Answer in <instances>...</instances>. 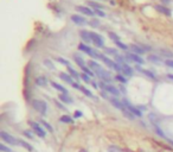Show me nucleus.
<instances>
[{"mask_svg":"<svg viewBox=\"0 0 173 152\" xmlns=\"http://www.w3.org/2000/svg\"><path fill=\"white\" fill-rule=\"evenodd\" d=\"M81 90H82V92H83V94H84V95H87L88 97H91V99H94V97H95L94 95H92V93L90 92L89 89H87V88L82 87V88H81Z\"/></svg>","mask_w":173,"mask_h":152,"instance_id":"nucleus-37","label":"nucleus"},{"mask_svg":"<svg viewBox=\"0 0 173 152\" xmlns=\"http://www.w3.org/2000/svg\"><path fill=\"white\" fill-rule=\"evenodd\" d=\"M148 118H149V120H151L152 122H154V124H155V125L159 122V119H158V116H156L155 114L151 113V114H149V115H148Z\"/></svg>","mask_w":173,"mask_h":152,"instance_id":"nucleus-39","label":"nucleus"},{"mask_svg":"<svg viewBox=\"0 0 173 152\" xmlns=\"http://www.w3.org/2000/svg\"><path fill=\"white\" fill-rule=\"evenodd\" d=\"M122 73H123V75H126V76H132L133 75V68L129 65L128 63H125V64H122Z\"/></svg>","mask_w":173,"mask_h":152,"instance_id":"nucleus-15","label":"nucleus"},{"mask_svg":"<svg viewBox=\"0 0 173 152\" xmlns=\"http://www.w3.org/2000/svg\"><path fill=\"white\" fill-rule=\"evenodd\" d=\"M56 104H57V106H58V107H59V108H61V109H64V106H63V104L61 103V102H57V101H56Z\"/></svg>","mask_w":173,"mask_h":152,"instance_id":"nucleus-55","label":"nucleus"},{"mask_svg":"<svg viewBox=\"0 0 173 152\" xmlns=\"http://www.w3.org/2000/svg\"><path fill=\"white\" fill-rule=\"evenodd\" d=\"M43 63H44V65H45V66H47V68H49V69H51V70H53V69H55V65H53V63H52V62L50 61V59L45 58Z\"/></svg>","mask_w":173,"mask_h":152,"instance_id":"nucleus-35","label":"nucleus"},{"mask_svg":"<svg viewBox=\"0 0 173 152\" xmlns=\"http://www.w3.org/2000/svg\"><path fill=\"white\" fill-rule=\"evenodd\" d=\"M91 39H92V43L95 44V46L97 48H103L104 46V39L101 35L96 32H91Z\"/></svg>","mask_w":173,"mask_h":152,"instance_id":"nucleus-8","label":"nucleus"},{"mask_svg":"<svg viewBox=\"0 0 173 152\" xmlns=\"http://www.w3.org/2000/svg\"><path fill=\"white\" fill-rule=\"evenodd\" d=\"M78 49H80L81 51L85 52L87 55H89V56L94 57V58H101V55L102 54H100L98 51H96V50L91 49L90 46H88L85 43H80V44H78Z\"/></svg>","mask_w":173,"mask_h":152,"instance_id":"nucleus-1","label":"nucleus"},{"mask_svg":"<svg viewBox=\"0 0 173 152\" xmlns=\"http://www.w3.org/2000/svg\"><path fill=\"white\" fill-rule=\"evenodd\" d=\"M95 74H96V75L98 76L100 78H102L104 82H110V81H111L110 73H109V71H107V70H104V69H101L100 71H96Z\"/></svg>","mask_w":173,"mask_h":152,"instance_id":"nucleus-10","label":"nucleus"},{"mask_svg":"<svg viewBox=\"0 0 173 152\" xmlns=\"http://www.w3.org/2000/svg\"><path fill=\"white\" fill-rule=\"evenodd\" d=\"M95 11V14H97V16H100V17H104L106 16V13H104L102 10H94Z\"/></svg>","mask_w":173,"mask_h":152,"instance_id":"nucleus-47","label":"nucleus"},{"mask_svg":"<svg viewBox=\"0 0 173 152\" xmlns=\"http://www.w3.org/2000/svg\"><path fill=\"white\" fill-rule=\"evenodd\" d=\"M81 69H82V70H83V73H85V74H87V75H89V76H94V75H95V73H94V71H91V70H90V69L88 68L87 65H85V66H83V68H81Z\"/></svg>","mask_w":173,"mask_h":152,"instance_id":"nucleus-40","label":"nucleus"},{"mask_svg":"<svg viewBox=\"0 0 173 152\" xmlns=\"http://www.w3.org/2000/svg\"><path fill=\"white\" fill-rule=\"evenodd\" d=\"M165 64L167 66H170V68H173V59H166Z\"/></svg>","mask_w":173,"mask_h":152,"instance_id":"nucleus-48","label":"nucleus"},{"mask_svg":"<svg viewBox=\"0 0 173 152\" xmlns=\"http://www.w3.org/2000/svg\"><path fill=\"white\" fill-rule=\"evenodd\" d=\"M80 37H81V39H82L83 42H85V43L92 42V39H91V32H89V31H87V30L80 31Z\"/></svg>","mask_w":173,"mask_h":152,"instance_id":"nucleus-12","label":"nucleus"},{"mask_svg":"<svg viewBox=\"0 0 173 152\" xmlns=\"http://www.w3.org/2000/svg\"><path fill=\"white\" fill-rule=\"evenodd\" d=\"M88 65L90 66L91 69H94V71L96 73V71H100L101 69H103L101 65H100L98 63H97L96 61H92V59H90V61H88Z\"/></svg>","mask_w":173,"mask_h":152,"instance_id":"nucleus-19","label":"nucleus"},{"mask_svg":"<svg viewBox=\"0 0 173 152\" xmlns=\"http://www.w3.org/2000/svg\"><path fill=\"white\" fill-rule=\"evenodd\" d=\"M155 131H156V133H158V134L160 135V137H162V138H166V135L164 134V132H162V131H161V128L159 127L158 125H155Z\"/></svg>","mask_w":173,"mask_h":152,"instance_id":"nucleus-43","label":"nucleus"},{"mask_svg":"<svg viewBox=\"0 0 173 152\" xmlns=\"http://www.w3.org/2000/svg\"><path fill=\"white\" fill-rule=\"evenodd\" d=\"M71 86H72V87L75 88V89H81V88H82V87H81L80 84H78L77 82H73V83H72V84H71Z\"/></svg>","mask_w":173,"mask_h":152,"instance_id":"nucleus-50","label":"nucleus"},{"mask_svg":"<svg viewBox=\"0 0 173 152\" xmlns=\"http://www.w3.org/2000/svg\"><path fill=\"white\" fill-rule=\"evenodd\" d=\"M167 77L170 78V80H173V74H167Z\"/></svg>","mask_w":173,"mask_h":152,"instance_id":"nucleus-56","label":"nucleus"},{"mask_svg":"<svg viewBox=\"0 0 173 152\" xmlns=\"http://www.w3.org/2000/svg\"><path fill=\"white\" fill-rule=\"evenodd\" d=\"M0 150H1V151H4V152H13L11 149H9V147L5 146L4 144H0Z\"/></svg>","mask_w":173,"mask_h":152,"instance_id":"nucleus-45","label":"nucleus"},{"mask_svg":"<svg viewBox=\"0 0 173 152\" xmlns=\"http://www.w3.org/2000/svg\"><path fill=\"white\" fill-rule=\"evenodd\" d=\"M129 48L133 50V52H134V54H136V55H142V54H145V51H146L145 49H142V46L136 45V44H132Z\"/></svg>","mask_w":173,"mask_h":152,"instance_id":"nucleus-17","label":"nucleus"},{"mask_svg":"<svg viewBox=\"0 0 173 152\" xmlns=\"http://www.w3.org/2000/svg\"><path fill=\"white\" fill-rule=\"evenodd\" d=\"M32 106H33V108H34L37 112H39L42 115H45V114H46V112H47L46 102L42 101V100H33V101H32Z\"/></svg>","mask_w":173,"mask_h":152,"instance_id":"nucleus-2","label":"nucleus"},{"mask_svg":"<svg viewBox=\"0 0 173 152\" xmlns=\"http://www.w3.org/2000/svg\"><path fill=\"white\" fill-rule=\"evenodd\" d=\"M108 36H109V38H110L111 40H113L114 43H116V42H120V37H118L116 33H114V32H109L108 33Z\"/></svg>","mask_w":173,"mask_h":152,"instance_id":"nucleus-33","label":"nucleus"},{"mask_svg":"<svg viewBox=\"0 0 173 152\" xmlns=\"http://www.w3.org/2000/svg\"><path fill=\"white\" fill-rule=\"evenodd\" d=\"M91 86L95 88V89H96V88H98V84H97V83L95 82V81H91Z\"/></svg>","mask_w":173,"mask_h":152,"instance_id":"nucleus-53","label":"nucleus"},{"mask_svg":"<svg viewBox=\"0 0 173 152\" xmlns=\"http://www.w3.org/2000/svg\"><path fill=\"white\" fill-rule=\"evenodd\" d=\"M89 24L92 26V27H97V26L100 25V20H98V19H92Z\"/></svg>","mask_w":173,"mask_h":152,"instance_id":"nucleus-44","label":"nucleus"},{"mask_svg":"<svg viewBox=\"0 0 173 152\" xmlns=\"http://www.w3.org/2000/svg\"><path fill=\"white\" fill-rule=\"evenodd\" d=\"M127 57L130 59V61L135 62V63H137V64H144L145 63L144 58H141L140 55H136V54H134V52H132V54H127Z\"/></svg>","mask_w":173,"mask_h":152,"instance_id":"nucleus-13","label":"nucleus"},{"mask_svg":"<svg viewBox=\"0 0 173 152\" xmlns=\"http://www.w3.org/2000/svg\"><path fill=\"white\" fill-rule=\"evenodd\" d=\"M59 77L62 78V80L64 81V82L69 83V84H72L73 81H72V76L70 75V74H66V73H61L59 74Z\"/></svg>","mask_w":173,"mask_h":152,"instance_id":"nucleus-16","label":"nucleus"},{"mask_svg":"<svg viewBox=\"0 0 173 152\" xmlns=\"http://www.w3.org/2000/svg\"><path fill=\"white\" fill-rule=\"evenodd\" d=\"M154 8H155L158 12H160V13L165 14V16H167V17H170L171 14H172L171 10L167 8V7H165V6H162V5H155V6H154Z\"/></svg>","mask_w":173,"mask_h":152,"instance_id":"nucleus-14","label":"nucleus"},{"mask_svg":"<svg viewBox=\"0 0 173 152\" xmlns=\"http://www.w3.org/2000/svg\"><path fill=\"white\" fill-rule=\"evenodd\" d=\"M18 145H20V146L25 147V149L27 150L28 152H32V151H33V146H32V145H31V144H28V142H26L25 140L19 139V140H18Z\"/></svg>","mask_w":173,"mask_h":152,"instance_id":"nucleus-22","label":"nucleus"},{"mask_svg":"<svg viewBox=\"0 0 173 152\" xmlns=\"http://www.w3.org/2000/svg\"><path fill=\"white\" fill-rule=\"evenodd\" d=\"M59 99L62 100V101L64 102V103H69V104H71L72 103V99H71L70 96H69L68 94H59Z\"/></svg>","mask_w":173,"mask_h":152,"instance_id":"nucleus-25","label":"nucleus"},{"mask_svg":"<svg viewBox=\"0 0 173 152\" xmlns=\"http://www.w3.org/2000/svg\"><path fill=\"white\" fill-rule=\"evenodd\" d=\"M81 78H82L83 81H84V82H90V76L89 75H87V74L85 73H83V74H81Z\"/></svg>","mask_w":173,"mask_h":152,"instance_id":"nucleus-42","label":"nucleus"},{"mask_svg":"<svg viewBox=\"0 0 173 152\" xmlns=\"http://www.w3.org/2000/svg\"><path fill=\"white\" fill-rule=\"evenodd\" d=\"M88 4H89V6H91L94 10H103L104 6L101 4H98V2L96 1H88Z\"/></svg>","mask_w":173,"mask_h":152,"instance_id":"nucleus-31","label":"nucleus"},{"mask_svg":"<svg viewBox=\"0 0 173 152\" xmlns=\"http://www.w3.org/2000/svg\"><path fill=\"white\" fill-rule=\"evenodd\" d=\"M159 54H160L161 56H164V57H167L168 59H171L173 57V52L172 51H168V50H165V49L159 50Z\"/></svg>","mask_w":173,"mask_h":152,"instance_id":"nucleus-29","label":"nucleus"},{"mask_svg":"<svg viewBox=\"0 0 173 152\" xmlns=\"http://www.w3.org/2000/svg\"><path fill=\"white\" fill-rule=\"evenodd\" d=\"M40 124H42V125L44 126V127L46 128V130L49 131V132H53V128H52V126L50 125V124H47L45 120H40Z\"/></svg>","mask_w":173,"mask_h":152,"instance_id":"nucleus-36","label":"nucleus"},{"mask_svg":"<svg viewBox=\"0 0 173 152\" xmlns=\"http://www.w3.org/2000/svg\"><path fill=\"white\" fill-rule=\"evenodd\" d=\"M57 62H59V63H62L63 65H65V66H70V62L68 61V59H65V58H63V57H57Z\"/></svg>","mask_w":173,"mask_h":152,"instance_id":"nucleus-34","label":"nucleus"},{"mask_svg":"<svg viewBox=\"0 0 173 152\" xmlns=\"http://www.w3.org/2000/svg\"><path fill=\"white\" fill-rule=\"evenodd\" d=\"M36 84L39 86V87H45L47 84V80L44 77V76H38L36 78Z\"/></svg>","mask_w":173,"mask_h":152,"instance_id":"nucleus-21","label":"nucleus"},{"mask_svg":"<svg viewBox=\"0 0 173 152\" xmlns=\"http://www.w3.org/2000/svg\"><path fill=\"white\" fill-rule=\"evenodd\" d=\"M51 86L55 88L56 90H58V92H61L62 94H68V90H66V88H64L63 86H61V84H58V83H56V82H51Z\"/></svg>","mask_w":173,"mask_h":152,"instance_id":"nucleus-20","label":"nucleus"},{"mask_svg":"<svg viewBox=\"0 0 173 152\" xmlns=\"http://www.w3.org/2000/svg\"><path fill=\"white\" fill-rule=\"evenodd\" d=\"M82 115H83V114H82V112H81V111H76L75 114H73V116H75V118H81Z\"/></svg>","mask_w":173,"mask_h":152,"instance_id":"nucleus-49","label":"nucleus"},{"mask_svg":"<svg viewBox=\"0 0 173 152\" xmlns=\"http://www.w3.org/2000/svg\"><path fill=\"white\" fill-rule=\"evenodd\" d=\"M100 59H102V61L104 62V64H107V65H108L109 68L114 69L115 71H122V66H121L118 63L114 62L113 59H110L109 57L104 56V55H101V58H100Z\"/></svg>","mask_w":173,"mask_h":152,"instance_id":"nucleus-3","label":"nucleus"},{"mask_svg":"<svg viewBox=\"0 0 173 152\" xmlns=\"http://www.w3.org/2000/svg\"><path fill=\"white\" fill-rule=\"evenodd\" d=\"M161 2H162V4H165V5H167V4H170L171 1H172V0H160Z\"/></svg>","mask_w":173,"mask_h":152,"instance_id":"nucleus-54","label":"nucleus"},{"mask_svg":"<svg viewBox=\"0 0 173 152\" xmlns=\"http://www.w3.org/2000/svg\"><path fill=\"white\" fill-rule=\"evenodd\" d=\"M24 134L26 135V137H28V138H31V139H32L33 138V135H32V133L31 132H27V131H25V132H24Z\"/></svg>","mask_w":173,"mask_h":152,"instance_id":"nucleus-51","label":"nucleus"},{"mask_svg":"<svg viewBox=\"0 0 173 152\" xmlns=\"http://www.w3.org/2000/svg\"><path fill=\"white\" fill-rule=\"evenodd\" d=\"M104 51L107 52V54H109V55H113V56H117L118 55V52H117V50L116 49H113V48H104Z\"/></svg>","mask_w":173,"mask_h":152,"instance_id":"nucleus-32","label":"nucleus"},{"mask_svg":"<svg viewBox=\"0 0 173 152\" xmlns=\"http://www.w3.org/2000/svg\"><path fill=\"white\" fill-rule=\"evenodd\" d=\"M115 44H116V46H118V48H120V49L125 50V51H126V50H128V48H129L127 44H125V43H122V42H121V40H120V42H116Z\"/></svg>","mask_w":173,"mask_h":152,"instance_id":"nucleus-38","label":"nucleus"},{"mask_svg":"<svg viewBox=\"0 0 173 152\" xmlns=\"http://www.w3.org/2000/svg\"><path fill=\"white\" fill-rule=\"evenodd\" d=\"M76 11L81 12V13L85 14V16H89V17H94L95 16V11H94V10H90L89 7L83 6V5H78V6H76Z\"/></svg>","mask_w":173,"mask_h":152,"instance_id":"nucleus-9","label":"nucleus"},{"mask_svg":"<svg viewBox=\"0 0 173 152\" xmlns=\"http://www.w3.org/2000/svg\"><path fill=\"white\" fill-rule=\"evenodd\" d=\"M73 61L76 62V64H78L80 65V68H83V66H85V62L84 59L82 58V57L80 56V55H73Z\"/></svg>","mask_w":173,"mask_h":152,"instance_id":"nucleus-23","label":"nucleus"},{"mask_svg":"<svg viewBox=\"0 0 173 152\" xmlns=\"http://www.w3.org/2000/svg\"><path fill=\"white\" fill-rule=\"evenodd\" d=\"M122 103H123V106H125L129 112H132V113L134 114L135 116H137V118H141V116H142V113L140 112V109H137L136 107H134L132 103H129V101H128L127 99H123L122 100Z\"/></svg>","mask_w":173,"mask_h":152,"instance_id":"nucleus-5","label":"nucleus"},{"mask_svg":"<svg viewBox=\"0 0 173 152\" xmlns=\"http://www.w3.org/2000/svg\"><path fill=\"white\" fill-rule=\"evenodd\" d=\"M71 20H72V23H75L76 25H87L88 24L87 19L82 16H78V14H72V16H71Z\"/></svg>","mask_w":173,"mask_h":152,"instance_id":"nucleus-11","label":"nucleus"},{"mask_svg":"<svg viewBox=\"0 0 173 152\" xmlns=\"http://www.w3.org/2000/svg\"><path fill=\"white\" fill-rule=\"evenodd\" d=\"M121 90H122V92L126 94V89H125V88H123V86H121Z\"/></svg>","mask_w":173,"mask_h":152,"instance_id":"nucleus-57","label":"nucleus"},{"mask_svg":"<svg viewBox=\"0 0 173 152\" xmlns=\"http://www.w3.org/2000/svg\"><path fill=\"white\" fill-rule=\"evenodd\" d=\"M100 87L102 88V89L104 90V92H107V93H110L111 95H114V96H118L120 95V92H118V89L116 87H114V86H111V84H106V83L102 81V82H100Z\"/></svg>","mask_w":173,"mask_h":152,"instance_id":"nucleus-4","label":"nucleus"},{"mask_svg":"<svg viewBox=\"0 0 173 152\" xmlns=\"http://www.w3.org/2000/svg\"><path fill=\"white\" fill-rule=\"evenodd\" d=\"M68 71H69V74H70L71 76H72L73 78H76V80H80V77H81V75L77 73V71L75 70V69L72 68V66H68Z\"/></svg>","mask_w":173,"mask_h":152,"instance_id":"nucleus-28","label":"nucleus"},{"mask_svg":"<svg viewBox=\"0 0 173 152\" xmlns=\"http://www.w3.org/2000/svg\"><path fill=\"white\" fill-rule=\"evenodd\" d=\"M101 96H102V97H104V99H108V95H107V92H104V90H102Z\"/></svg>","mask_w":173,"mask_h":152,"instance_id":"nucleus-52","label":"nucleus"},{"mask_svg":"<svg viewBox=\"0 0 173 152\" xmlns=\"http://www.w3.org/2000/svg\"><path fill=\"white\" fill-rule=\"evenodd\" d=\"M108 151L109 152H121V150L118 149V147H116V146H110L108 149Z\"/></svg>","mask_w":173,"mask_h":152,"instance_id":"nucleus-46","label":"nucleus"},{"mask_svg":"<svg viewBox=\"0 0 173 152\" xmlns=\"http://www.w3.org/2000/svg\"><path fill=\"white\" fill-rule=\"evenodd\" d=\"M121 112H122V114H123V115H125L126 118H128V119H129V120H133V119H134V116H135L134 114H133L132 112H129V111H128V109L126 108L125 106H123V108L121 109Z\"/></svg>","mask_w":173,"mask_h":152,"instance_id":"nucleus-26","label":"nucleus"},{"mask_svg":"<svg viewBox=\"0 0 173 152\" xmlns=\"http://www.w3.org/2000/svg\"><path fill=\"white\" fill-rule=\"evenodd\" d=\"M148 61L152 62V63H156V64L161 63V58L159 56H156V55H149V56H148Z\"/></svg>","mask_w":173,"mask_h":152,"instance_id":"nucleus-30","label":"nucleus"},{"mask_svg":"<svg viewBox=\"0 0 173 152\" xmlns=\"http://www.w3.org/2000/svg\"><path fill=\"white\" fill-rule=\"evenodd\" d=\"M59 121L63 124H73V119L69 115H62L59 118Z\"/></svg>","mask_w":173,"mask_h":152,"instance_id":"nucleus-27","label":"nucleus"},{"mask_svg":"<svg viewBox=\"0 0 173 152\" xmlns=\"http://www.w3.org/2000/svg\"><path fill=\"white\" fill-rule=\"evenodd\" d=\"M0 137H1V139L4 140L5 142H7V144L18 145V140H17L14 137H12L11 134H8L7 132H5V131H1V132H0Z\"/></svg>","mask_w":173,"mask_h":152,"instance_id":"nucleus-6","label":"nucleus"},{"mask_svg":"<svg viewBox=\"0 0 173 152\" xmlns=\"http://www.w3.org/2000/svg\"><path fill=\"white\" fill-rule=\"evenodd\" d=\"M109 101H110L111 104H113V106H115L116 108H118V109H122V108H123L122 101H118L116 97H111V99H109Z\"/></svg>","mask_w":173,"mask_h":152,"instance_id":"nucleus-24","label":"nucleus"},{"mask_svg":"<svg viewBox=\"0 0 173 152\" xmlns=\"http://www.w3.org/2000/svg\"><path fill=\"white\" fill-rule=\"evenodd\" d=\"M136 69L140 71V73H142V74H145V75L147 76V77H149V78H152V80H155V75H154V73H152L151 70H147V69H142V68H140V66H136Z\"/></svg>","mask_w":173,"mask_h":152,"instance_id":"nucleus-18","label":"nucleus"},{"mask_svg":"<svg viewBox=\"0 0 173 152\" xmlns=\"http://www.w3.org/2000/svg\"><path fill=\"white\" fill-rule=\"evenodd\" d=\"M115 78L117 81H120L121 83H127V78L125 77V76H122V75H120V74H117V75L115 76Z\"/></svg>","mask_w":173,"mask_h":152,"instance_id":"nucleus-41","label":"nucleus"},{"mask_svg":"<svg viewBox=\"0 0 173 152\" xmlns=\"http://www.w3.org/2000/svg\"><path fill=\"white\" fill-rule=\"evenodd\" d=\"M28 125L31 126V128H32V130L34 131V133L38 135V137L44 138L45 135H46V133H45V131L43 130L42 127H40V126H39V124L34 122V121H28Z\"/></svg>","mask_w":173,"mask_h":152,"instance_id":"nucleus-7","label":"nucleus"}]
</instances>
